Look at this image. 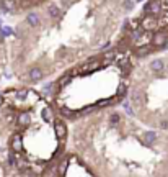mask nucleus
<instances>
[{
	"instance_id": "1",
	"label": "nucleus",
	"mask_w": 168,
	"mask_h": 177,
	"mask_svg": "<svg viewBox=\"0 0 168 177\" xmlns=\"http://www.w3.org/2000/svg\"><path fill=\"white\" fill-rule=\"evenodd\" d=\"M150 44L157 51H163L168 46V28H160V30L152 33V43Z\"/></svg>"
},
{
	"instance_id": "2",
	"label": "nucleus",
	"mask_w": 168,
	"mask_h": 177,
	"mask_svg": "<svg viewBox=\"0 0 168 177\" xmlns=\"http://www.w3.org/2000/svg\"><path fill=\"white\" fill-rule=\"evenodd\" d=\"M52 126H54V131H56V136L59 138L60 141H65L67 136H69V128H67V123L62 117L57 115L56 120L52 121Z\"/></svg>"
},
{
	"instance_id": "3",
	"label": "nucleus",
	"mask_w": 168,
	"mask_h": 177,
	"mask_svg": "<svg viewBox=\"0 0 168 177\" xmlns=\"http://www.w3.org/2000/svg\"><path fill=\"white\" fill-rule=\"evenodd\" d=\"M26 23L31 28H35V26H38L41 23V18H39V15H38L36 12H31V13H28V15H26Z\"/></svg>"
},
{
	"instance_id": "4",
	"label": "nucleus",
	"mask_w": 168,
	"mask_h": 177,
	"mask_svg": "<svg viewBox=\"0 0 168 177\" xmlns=\"http://www.w3.org/2000/svg\"><path fill=\"white\" fill-rule=\"evenodd\" d=\"M49 17L54 18V20H57V18L60 17V10H59L56 5H51V7H49Z\"/></svg>"
},
{
	"instance_id": "5",
	"label": "nucleus",
	"mask_w": 168,
	"mask_h": 177,
	"mask_svg": "<svg viewBox=\"0 0 168 177\" xmlns=\"http://www.w3.org/2000/svg\"><path fill=\"white\" fill-rule=\"evenodd\" d=\"M136 7V2H134V0H126V2H124V10H132V8Z\"/></svg>"
}]
</instances>
